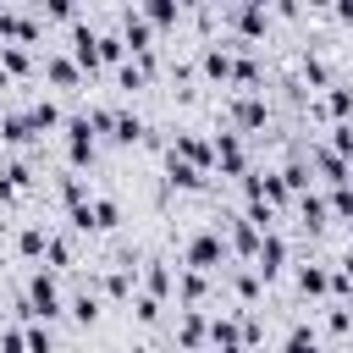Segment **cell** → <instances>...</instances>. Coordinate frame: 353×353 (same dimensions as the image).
I'll use <instances>...</instances> for the list:
<instances>
[{
	"mask_svg": "<svg viewBox=\"0 0 353 353\" xmlns=\"http://www.w3.org/2000/svg\"><path fill=\"white\" fill-rule=\"evenodd\" d=\"M17 309H22L28 320H55V314L66 309V303H61V287H55V276H50V270H39V276L28 281V298H22Z\"/></svg>",
	"mask_w": 353,
	"mask_h": 353,
	"instance_id": "cell-1",
	"label": "cell"
},
{
	"mask_svg": "<svg viewBox=\"0 0 353 353\" xmlns=\"http://www.w3.org/2000/svg\"><path fill=\"white\" fill-rule=\"evenodd\" d=\"M182 259H188V270H199V276H204V270H215V265L226 259V237H221V226H210V232H193Z\"/></svg>",
	"mask_w": 353,
	"mask_h": 353,
	"instance_id": "cell-2",
	"label": "cell"
},
{
	"mask_svg": "<svg viewBox=\"0 0 353 353\" xmlns=\"http://www.w3.org/2000/svg\"><path fill=\"white\" fill-rule=\"evenodd\" d=\"M281 265H287V237L281 232H265L259 237V254H254V276L270 281V276H281Z\"/></svg>",
	"mask_w": 353,
	"mask_h": 353,
	"instance_id": "cell-3",
	"label": "cell"
},
{
	"mask_svg": "<svg viewBox=\"0 0 353 353\" xmlns=\"http://www.w3.org/2000/svg\"><path fill=\"white\" fill-rule=\"evenodd\" d=\"M215 165L226 176H248V149H243V132H221L215 138Z\"/></svg>",
	"mask_w": 353,
	"mask_h": 353,
	"instance_id": "cell-4",
	"label": "cell"
},
{
	"mask_svg": "<svg viewBox=\"0 0 353 353\" xmlns=\"http://www.w3.org/2000/svg\"><path fill=\"white\" fill-rule=\"evenodd\" d=\"M33 132H39V127H33V116H28V110H6V116H0V143L28 149V143H33Z\"/></svg>",
	"mask_w": 353,
	"mask_h": 353,
	"instance_id": "cell-5",
	"label": "cell"
},
{
	"mask_svg": "<svg viewBox=\"0 0 353 353\" xmlns=\"http://www.w3.org/2000/svg\"><path fill=\"white\" fill-rule=\"evenodd\" d=\"M72 61H77L83 72H99V33L83 28V22L72 28Z\"/></svg>",
	"mask_w": 353,
	"mask_h": 353,
	"instance_id": "cell-6",
	"label": "cell"
},
{
	"mask_svg": "<svg viewBox=\"0 0 353 353\" xmlns=\"http://www.w3.org/2000/svg\"><path fill=\"white\" fill-rule=\"evenodd\" d=\"M232 72H237V55L226 44H204V77L210 83H232Z\"/></svg>",
	"mask_w": 353,
	"mask_h": 353,
	"instance_id": "cell-7",
	"label": "cell"
},
{
	"mask_svg": "<svg viewBox=\"0 0 353 353\" xmlns=\"http://www.w3.org/2000/svg\"><path fill=\"white\" fill-rule=\"evenodd\" d=\"M265 116H270V110H265V99H259V94H243V99L232 105V127H237V132L265 127Z\"/></svg>",
	"mask_w": 353,
	"mask_h": 353,
	"instance_id": "cell-8",
	"label": "cell"
},
{
	"mask_svg": "<svg viewBox=\"0 0 353 353\" xmlns=\"http://www.w3.org/2000/svg\"><path fill=\"white\" fill-rule=\"evenodd\" d=\"M204 336H210V320H204V309H182V331H176L182 353H199V347H204Z\"/></svg>",
	"mask_w": 353,
	"mask_h": 353,
	"instance_id": "cell-9",
	"label": "cell"
},
{
	"mask_svg": "<svg viewBox=\"0 0 353 353\" xmlns=\"http://www.w3.org/2000/svg\"><path fill=\"white\" fill-rule=\"evenodd\" d=\"M44 77H50L55 88H77V77H83V66H77L72 55H44Z\"/></svg>",
	"mask_w": 353,
	"mask_h": 353,
	"instance_id": "cell-10",
	"label": "cell"
},
{
	"mask_svg": "<svg viewBox=\"0 0 353 353\" xmlns=\"http://www.w3.org/2000/svg\"><path fill=\"white\" fill-rule=\"evenodd\" d=\"M143 292H149V298L176 292V276H171V265H165V259H149V270H143Z\"/></svg>",
	"mask_w": 353,
	"mask_h": 353,
	"instance_id": "cell-11",
	"label": "cell"
},
{
	"mask_svg": "<svg viewBox=\"0 0 353 353\" xmlns=\"http://www.w3.org/2000/svg\"><path fill=\"white\" fill-rule=\"evenodd\" d=\"M204 292H210V281H204L199 270H182V276H176V303H182V309H199Z\"/></svg>",
	"mask_w": 353,
	"mask_h": 353,
	"instance_id": "cell-12",
	"label": "cell"
},
{
	"mask_svg": "<svg viewBox=\"0 0 353 353\" xmlns=\"http://www.w3.org/2000/svg\"><path fill=\"white\" fill-rule=\"evenodd\" d=\"M165 182L171 188H204V171L188 165V160H176V154H165Z\"/></svg>",
	"mask_w": 353,
	"mask_h": 353,
	"instance_id": "cell-13",
	"label": "cell"
},
{
	"mask_svg": "<svg viewBox=\"0 0 353 353\" xmlns=\"http://www.w3.org/2000/svg\"><path fill=\"white\" fill-rule=\"evenodd\" d=\"M298 292H303V298H325V292H331L325 265H298Z\"/></svg>",
	"mask_w": 353,
	"mask_h": 353,
	"instance_id": "cell-14",
	"label": "cell"
},
{
	"mask_svg": "<svg viewBox=\"0 0 353 353\" xmlns=\"http://www.w3.org/2000/svg\"><path fill=\"white\" fill-rule=\"evenodd\" d=\"M298 215H303V226H309V232H320V226H325V215H331V204H325L320 193H303V199H298Z\"/></svg>",
	"mask_w": 353,
	"mask_h": 353,
	"instance_id": "cell-15",
	"label": "cell"
},
{
	"mask_svg": "<svg viewBox=\"0 0 353 353\" xmlns=\"http://www.w3.org/2000/svg\"><path fill=\"white\" fill-rule=\"evenodd\" d=\"M88 215H94V232H110L121 221V204L116 199H88Z\"/></svg>",
	"mask_w": 353,
	"mask_h": 353,
	"instance_id": "cell-16",
	"label": "cell"
},
{
	"mask_svg": "<svg viewBox=\"0 0 353 353\" xmlns=\"http://www.w3.org/2000/svg\"><path fill=\"white\" fill-rule=\"evenodd\" d=\"M110 138H116V143H138V138H143V116H138V110H121Z\"/></svg>",
	"mask_w": 353,
	"mask_h": 353,
	"instance_id": "cell-17",
	"label": "cell"
},
{
	"mask_svg": "<svg viewBox=\"0 0 353 353\" xmlns=\"http://www.w3.org/2000/svg\"><path fill=\"white\" fill-rule=\"evenodd\" d=\"M66 309H72V320H77V325H94V320H99V292H77Z\"/></svg>",
	"mask_w": 353,
	"mask_h": 353,
	"instance_id": "cell-18",
	"label": "cell"
},
{
	"mask_svg": "<svg viewBox=\"0 0 353 353\" xmlns=\"http://www.w3.org/2000/svg\"><path fill=\"white\" fill-rule=\"evenodd\" d=\"M281 353H320V336H314L309 325H292L287 342H281Z\"/></svg>",
	"mask_w": 353,
	"mask_h": 353,
	"instance_id": "cell-19",
	"label": "cell"
},
{
	"mask_svg": "<svg viewBox=\"0 0 353 353\" xmlns=\"http://www.w3.org/2000/svg\"><path fill=\"white\" fill-rule=\"evenodd\" d=\"M17 248L33 259V254H44V248H50V232H44V226H22V232H17Z\"/></svg>",
	"mask_w": 353,
	"mask_h": 353,
	"instance_id": "cell-20",
	"label": "cell"
},
{
	"mask_svg": "<svg viewBox=\"0 0 353 353\" xmlns=\"http://www.w3.org/2000/svg\"><path fill=\"white\" fill-rule=\"evenodd\" d=\"M28 66H33V55H28L22 44H0V72H6V77H11V72H28Z\"/></svg>",
	"mask_w": 353,
	"mask_h": 353,
	"instance_id": "cell-21",
	"label": "cell"
},
{
	"mask_svg": "<svg viewBox=\"0 0 353 353\" xmlns=\"http://www.w3.org/2000/svg\"><path fill=\"white\" fill-rule=\"evenodd\" d=\"M176 17H182V11H176L171 0H149V6H143V22H154V28H171Z\"/></svg>",
	"mask_w": 353,
	"mask_h": 353,
	"instance_id": "cell-22",
	"label": "cell"
},
{
	"mask_svg": "<svg viewBox=\"0 0 353 353\" xmlns=\"http://www.w3.org/2000/svg\"><path fill=\"white\" fill-rule=\"evenodd\" d=\"M28 353H55V336H50V325H39V320H28Z\"/></svg>",
	"mask_w": 353,
	"mask_h": 353,
	"instance_id": "cell-23",
	"label": "cell"
},
{
	"mask_svg": "<svg viewBox=\"0 0 353 353\" xmlns=\"http://www.w3.org/2000/svg\"><path fill=\"white\" fill-rule=\"evenodd\" d=\"M28 116H33V127H39V132H50V127H61V105H50V99H39V105H33Z\"/></svg>",
	"mask_w": 353,
	"mask_h": 353,
	"instance_id": "cell-24",
	"label": "cell"
},
{
	"mask_svg": "<svg viewBox=\"0 0 353 353\" xmlns=\"http://www.w3.org/2000/svg\"><path fill=\"white\" fill-rule=\"evenodd\" d=\"M44 259H50V265H55V270H66V265H72V243H66V237H55V232H50V248H44Z\"/></svg>",
	"mask_w": 353,
	"mask_h": 353,
	"instance_id": "cell-25",
	"label": "cell"
},
{
	"mask_svg": "<svg viewBox=\"0 0 353 353\" xmlns=\"http://www.w3.org/2000/svg\"><path fill=\"white\" fill-rule=\"evenodd\" d=\"M132 314H138L143 325H154V320H160V298H149V292H138V298H132Z\"/></svg>",
	"mask_w": 353,
	"mask_h": 353,
	"instance_id": "cell-26",
	"label": "cell"
},
{
	"mask_svg": "<svg viewBox=\"0 0 353 353\" xmlns=\"http://www.w3.org/2000/svg\"><path fill=\"white\" fill-rule=\"evenodd\" d=\"M325 331H331V336H347V331H353V309H331V314H325Z\"/></svg>",
	"mask_w": 353,
	"mask_h": 353,
	"instance_id": "cell-27",
	"label": "cell"
},
{
	"mask_svg": "<svg viewBox=\"0 0 353 353\" xmlns=\"http://www.w3.org/2000/svg\"><path fill=\"white\" fill-rule=\"evenodd\" d=\"M39 17H50V22H72L77 11H72L66 0H44V6H39Z\"/></svg>",
	"mask_w": 353,
	"mask_h": 353,
	"instance_id": "cell-28",
	"label": "cell"
},
{
	"mask_svg": "<svg viewBox=\"0 0 353 353\" xmlns=\"http://www.w3.org/2000/svg\"><path fill=\"white\" fill-rule=\"evenodd\" d=\"M232 287H237V298H243V303H254V298H259V276H254V270H243Z\"/></svg>",
	"mask_w": 353,
	"mask_h": 353,
	"instance_id": "cell-29",
	"label": "cell"
},
{
	"mask_svg": "<svg viewBox=\"0 0 353 353\" xmlns=\"http://www.w3.org/2000/svg\"><path fill=\"white\" fill-rule=\"evenodd\" d=\"M0 353H28V336L22 331H0Z\"/></svg>",
	"mask_w": 353,
	"mask_h": 353,
	"instance_id": "cell-30",
	"label": "cell"
},
{
	"mask_svg": "<svg viewBox=\"0 0 353 353\" xmlns=\"http://www.w3.org/2000/svg\"><path fill=\"white\" fill-rule=\"evenodd\" d=\"M226 353H248V347H226Z\"/></svg>",
	"mask_w": 353,
	"mask_h": 353,
	"instance_id": "cell-31",
	"label": "cell"
}]
</instances>
